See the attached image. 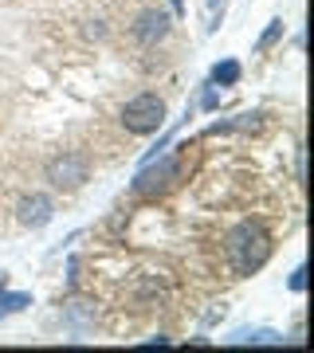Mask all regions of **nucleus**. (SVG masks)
<instances>
[{
    "label": "nucleus",
    "instance_id": "f257e3e1",
    "mask_svg": "<svg viewBox=\"0 0 314 353\" xmlns=\"http://www.w3.org/2000/svg\"><path fill=\"white\" fill-rule=\"evenodd\" d=\"M224 255H228V267L239 279H251L255 271H264L267 259H271V232L259 220H239L224 236Z\"/></svg>",
    "mask_w": 314,
    "mask_h": 353
},
{
    "label": "nucleus",
    "instance_id": "f03ea898",
    "mask_svg": "<svg viewBox=\"0 0 314 353\" xmlns=\"http://www.w3.org/2000/svg\"><path fill=\"white\" fill-rule=\"evenodd\" d=\"M165 118H169V106H165V99H157V94H138V99H130L122 106V126L130 130V134H138V138L157 134V130L165 126Z\"/></svg>",
    "mask_w": 314,
    "mask_h": 353
},
{
    "label": "nucleus",
    "instance_id": "7ed1b4c3",
    "mask_svg": "<svg viewBox=\"0 0 314 353\" xmlns=\"http://www.w3.org/2000/svg\"><path fill=\"white\" fill-rule=\"evenodd\" d=\"M177 176H181V153H165V157H153V161H141V169L134 173V185L130 189L138 192V196H157L173 185Z\"/></svg>",
    "mask_w": 314,
    "mask_h": 353
},
{
    "label": "nucleus",
    "instance_id": "20e7f679",
    "mask_svg": "<svg viewBox=\"0 0 314 353\" xmlns=\"http://www.w3.org/2000/svg\"><path fill=\"white\" fill-rule=\"evenodd\" d=\"M43 173H48V181L59 192H75V189H83V185H87L90 161L83 157V153H55Z\"/></svg>",
    "mask_w": 314,
    "mask_h": 353
},
{
    "label": "nucleus",
    "instance_id": "39448f33",
    "mask_svg": "<svg viewBox=\"0 0 314 353\" xmlns=\"http://www.w3.org/2000/svg\"><path fill=\"white\" fill-rule=\"evenodd\" d=\"M51 216H55V204H51V196H43V192H24V196L16 201V220L24 228H32V232L48 228Z\"/></svg>",
    "mask_w": 314,
    "mask_h": 353
},
{
    "label": "nucleus",
    "instance_id": "423d86ee",
    "mask_svg": "<svg viewBox=\"0 0 314 353\" xmlns=\"http://www.w3.org/2000/svg\"><path fill=\"white\" fill-rule=\"evenodd\" d=\"M169 28H173V16L169 12H161V8H146V12L138 16V24H134V39L146 43V48H153V43H161V39L169 36Z\"/></svg>",
    "mask_w": 314,
    "mask_h": 353
},
{
    "label": "nucleus",
    "instance_id": "0eeeda50",
    "mask_svg": "<svg viewBox=\"0 0 314 353\" xmlns=\"http://www.w3.org/2000/svg\"><path fill=\"white\" fill-rule=\"evenodd\" d=\"M228 345H283V334L279 330H267V326H259V330H236L232 338H224Z\"/></svg>",
    "mask_w": 314,
    "mask_h": 353
},
{
    "label": "nucleus",
    "instance_id": "6e6552de",
    "mask_svg": "<svg viewBox=\"0 0 314 353\" xmlns=\"http://www.w3.org/2000/svg\"><path fill=\"white\" fill-rule=\"evenodd\" d=\"M239 79H244L239 59H220V63H213V71H208V83H213V87H236Z\"/></svg>",
    "mask_w": 314,
    "mask_h": 353
},
{
    "label": "nucleus",
    "instance_id": "1a4fd4ad",
    "mask_svg": "<svg viewBox=\"0 0 314 353\" xmlns=\"http://www.w3.org/2000/svg\"><path fill=\"white\" fill-rule=\"evenodd\" d=\"M32 306V294L28 290H0V318H12L20 310Z\"/></svg>",
    "mask_w": 314,
    "mask_h": 353
},
{
    "label": "nucleus",
    "instance_id": "9d476101",
    "mask_svg": "<svg viewBox=\"0 0 314 353\" xmlns=\"http://www.w3.org/2000/svg\"><path fill=\"white\" fill-rule=\"evenodd\" d=\"M259 118H264L259 110H255V114H236L232 122H213V126H208V134H232V130H255V126H259Z\"/></svg>",
    "mask_w": 314,
    "mask_h": 353
},
{
    "label": "nucleus",
    "instance_id": "9b49d317",
    "mask_svg": "<svg viewBox=\"0 0 314 353\" xmlns=\"http://www.w3.org/2000/svg\"><path fill=\"white\" fill-rule=\"evenodd\" d=\"M283 32H287V24H283V16H275V20H267V28L259 32V39H255V51H271L283 39Z\"/></svg>",
    "mask_w": 314,
    "mask_h": 353
},
{
    "label": "nucleus",
    "instance_id": "f8f14e48",
    "mask_svg": "<svg viewBox=\"0 0 314 353\" xmlns=\"http://www.w3.org/2000/svg\"><path fill=\"white\" fill-rule=\"evenodd\" d=\"M287 287L295 290V294H302V290H306V267H295V271H291V279H287Z\"/></svg>",
    "mask_w": 314,
    "mask_h": 353
},
{
    "label": "nucleus",
    "instance_id": "ddd939ff",
    "mask_svg": "<svg viewBox=\"0 0 314 353\" xmlns=\"http://www.w3.org/2000/svg\"><path fill=\"white\" fill-rule=\"evenodd\" d=\"M220 106V94L213 90V83H204V90H201V110H216Z\"/></svg>",
    "mask_w": 314,
    "mask_h": 353
},
{
    "label": "nucleus",
    "instance_id": "4468645a",
    "mask_svg": "<svg viewBox=\"0 0 314 353\" xmlns=\"http://www.w3.org/2000/svg\"><path fill=\"white\" fill-rule=\"evenodd\" d=\"M173 4V16H185V0H169Z\"/></svg>",
    "mask_w": 314,
    "mask_h": 353
},
{
    "label": "nucleus",
    "instance_id": "2eb2a0df",
    "mask_svg": "<svg viewBox=\"0 0 314 353\" xmlns=\"http://www.w3.org/2000/svg\"><path fill=\"white\" fill-rule=\"evenodd\" d=\"M216 4H220V0H208V8H216Z\"/></svg>",
    "mask_w": 314,
    "mask_h": 353
}]
</instances>
